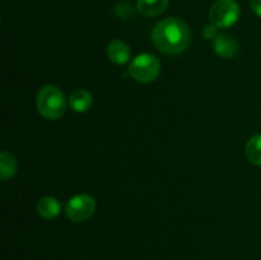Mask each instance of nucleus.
Instances as JSON below:
<instances>
[{
    "mask_svg": "<svg viewBox=\"0 0 261 260\" xmlns=\"http://www.w3.org/2000/svg\"><path fill=\"white\" fill-rule=\"evenodd\" d=\"M250 7L252 12L261 18V0H250Z\"/></svg>",
    "mask_w": 261,
    "mask_h": 260,
    "instance_id": "15",
    "label": "nucleus"
},
{
    "mask_svg": "<svg viewBox=\"0 0 261 260\" xmlns=\"http://www.w3.org/2000/svg\"><path fill=\"white\" fill-rule=\"evenodd\" d=\"M168 2L170 0H138L137 9L145 17H157L167 9Z\"/></svg>",
    "mask_w": 261,
    "mask_h": 260,
    "instance_id": "9",
    "label": "nucleus"
},
{
    "mask_svg": "<svg viewBox=\"0 0 261 260\" xmlns=\"http://www.w3.org/2000/svg\"><path fill=\"white\" fill-rule=\"evenodd\" d=\"M161 73V63L157 56L152 54H140L135 56L129 65V74L135 82L147 84L152 83Z\"/></svg>",
    "mask_w": 261,
    "mask_h": 260,
    "instance_id": "3",
    "label": "nucleus"
},
{
    "mask_svg": "<svg viewBox=\"0 0 261 260\" xmlns=\"http://www.w3.org/2000/svg\"><path fill=\"white\" fill-rule=\"evenodd\" d=\"M213 50L221 58L231 59L237 53V42L231 35L221 33L213 40Z\"/></svg>",
    "mask_w": 261,
    "mask_h": 260,
    "instance_id": "6",
    "label": "nucleus"
},
{
    "mask_svg": "<svg viewBox=\"0 0 261 260\" xmlns=\"http://www.w3.org/2000/svg\"><path fill=\"white\" fill-rule=\"evenodd\" d=\"M152 41L161 53L175 56L182 54L189 47L191 33L185 20L168 17L153 27Z\"/></svg>",
    "mask_w": 261,
    "mask_h": 260,
    "instance_id": "1",
    "label": "nucleus"
},
{
    "mask_svg": "<svg viewBox=\"0 0 261 260\" xmlns=\"http://www.w3.org/2000/svg\"><path fill=\"white\" fill-rule=\"evenodd\" d=\"M17 161L12 153L3 150L0 153V177L3 181L12 178L17 173Z\"/></svg>",
    "mask_w": 261,
    "mask_h": 260,
    "instance_id": "11",
    "label": "nucleus"
},
{
    "mask_svg": "<svg viewBox=\"0 0 261 260\" xmlns=\"http://www.w3.org/2000/svg\"><path fill=\"white\" fill-rule=\"evenodd\" d=\"M96 212V201L88 194H78L69 199L65 206V214L71 222H84Z\"/></svg>",
    "mask_w": 261,
    "mask_h": 260,
    "instance_id": "5",
    "label": "nucleus"
},
{
    "mask_svg": "<svg viewBox=\"0 0 261 260\" xmlns=\"http://www.w3.org/2000/svg\"><path fill=\"white\" fill-rule=\"evenodd\" d=\"M217 30L218 28L216 27L214 24H212V23H209V24H206L205 27L203 28V31H201V33H203L204 38H206V40H214V38L217 37Z\"/></svg>",
    "mask_w": 261,
    "mask_h": 260,
    "instance_id": "14",
    "label": "nucleus"
},
{
    "mask_svg": "<svg viewBox=\"0 0 261 260\" xmlns=\"http://www.w3.org/2000/svg\"><path fill=\"white\" fill-rule=\"evenodd\" d=\"M130 51L129 45L121 40H112L107 46V56L110 60L117 65H124L130 60Z\"/></svg>",
    "mask_w": 261,
    "mask_h": 260,
    "instance_id": "7",
    "label": "nucleus"
},
{
    "mask_svg": "<svg viewBox=\"0 0 261 260\" xmlns=\"http://www.w3.org/2000/svg\"><path fill=\"white\" fill-rule=\"evenodd\" d=\"M69 105H70L71 110L75 112H87L93 105V97L86 89H75L73 93L70 94L69 98Z\"/></svg>",
    "mask_w": 261,
    "mask_h": 260,
    "instance_id": "8",
    "label": "nucleus"
},
{
    "mask_svg": "<svg viewBox=\"0 0 261 260\" xmlns=\"http://www.w3.org/2000/svg\"><path fill=\"white\" fill-rule=\"evenodd\" d=\"M247 161L254 166H261V134L250 138L245 147Z\"/></svg>",
    "mask_w": 261,
    "mask_h": 260,
    "instance_id": "12",
    "label": "nucleus"
},
{
    "mask_svg": "<svg viewBox=\"0 0 261 260\" xmlns=\"http://www.w3.org/2000/svg\"><path fill=\"white\" fill-rule=\"evenodd\" d=\"M115 12H116V14L119 15L120 18H129L134 14V10L132 9L129 3L126 2H120L119 4H116Z\"/></svg>",
    "mask_w": 261,
    "mask_h": 260,
    "instance_id": "13",
    "label": "nucleus"
},
{
    "mask_svg": "<svg viewBox=\"0 0 261 260\" xmlns=\"http://www.w3.org/2000/svg\"><path fill=\"white\" fill-rule=\"evenodd\" d=\"M38 114L47 120H58L65 114L66 98L59 87L47 84L38 91L36 98Z\"/></svg>",
    "mask_w": 261,
    "mask_h": 260,
    "instance_id": "2",
    "label": "nucleus"
},
{
    "mask_svg": "<svg viewBox=\"0 0 261 260\" xmlns=\"http://www.w3.org/2000/svg\"><path fill=\"white\" fill-rule=\"evenodd\" d=\"M240 15L241 9L236 0H217L209 10V20L217 28L232 27Z\"/></svg>",
    "mask_w": 261,
    "mask_h": 260,
    "instance_id": "4",
    "label": "nucleus"
},
{
    "mask_svg": "<svg viewBox=\"0 0 261 260\" xmlns=\"http://www.w3.org/2000/svg\"><path fill=\"white\" fill-rule=\"evenodd\" d=\"M60 201L54 196H45L37 203V213L45 219H54L60 214Z\"/></svg>",
    "mask_w": 261,
    "mask_h": 260,
    "instance_id": "10",
    "label": "nucleus"
}]
</instances>
